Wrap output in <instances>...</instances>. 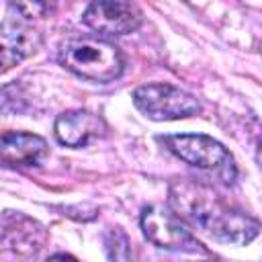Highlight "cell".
<instances>
[{
	"label": "cell",
	"mask_w": 262,
	"mask_h": 262,
	"mask_svg": "<svg viewBox=\"0 0 262 262\" xmlns=\"http://www.w3.org/2000/svg\"><path fill=\"white\" fill-rule=\"evenodd\" d=\"M47 262H78L74 256H70V254H53Z\"/></svg>",
	"instance_id": "cell-13"
},
{
	"label": "cell",
	"mask_w": 262,
	"mask_h": 262,
	"mask_svg": "<svg viewBox=\"0 0 262 262\" xmlns=\"http://www.w3.org/2000/svg\"><path fill=\"white\" fill-rule=\"evenodd\" d=\"M141 231L158 248L182 252V254H207V248L192 235L188 225L174 215L172 209L151 205L145 207L141 213Z\"/></svg>",
	"instance_id": "cell-4"
},
{
	"label": "cell",
	"mask_w": 262,
	"mask_h": 262,
	"mask_svg": "<svg viewBox=\"0 0 262 262\" xmlns=\"http://www.w3.org/2000/svg\"><path fill=\"white\" fill-rule=\"evenodd\" d=\"M168 205L184 223L221 244L246 246L260 231L258 219L227 205L211 186L199 180H172L168 186Z\"/></svg>",
	"instance_id": "cell-1"
},
{
	"label": "cell",
	"mask_w": 262,
	"mask_h": 262,
	"mask_svg": "<svg viewBox=\"0 0 262 262\" xmlns=\"http://www.w3.org/2000/svg\"><path fill=\"white\" fill-rule=\"evenodd\" d=\"M133 102L145 117L154 121L186 119L201 111V102L196 100V96L164 82L139 86L133 92Z\"/></svg>",
	"instance_id": "cell-5"
},
{
	"label": "cell",
	"mask_w": 262,
	"mask_h": 262,
	"mask_svg": "<svg viewBox=\"0 0 262 262\" xmlns=\"http://www.w3.org/2000/svg\"><path fill=\"white\" fill-rule=\"evenodd\" d=\"M18 12H23V18H33V16H43V12L49 10V4H14Z\"/></svg>",
	"instance_id": "cell-12"
},
{
	"label": "cell",
	"mask_w": 262,
	"mask_h": 262,
	"mask_svg": "<svg viewBox=\"0 0 262 262\" xmlns=\"http://www.w3.org/2000/svg\"><path fill=\"white\" fill-rule=\"evenodd\" d=\"M59 63L90 82H111L123 72V55L117 45L98 37L70 39L59 49Z\"/></svg>",
	"instance_id": "cell-2"
},
{
	"label": "cell",
	"mask_w": 262,
	"mask_h": 262,
	"mask_svg": "<svg viewBox=\"0 0 262 262\" xmlns=\"http://www.w3.org/2000/svg\"><path fill=\"white\" fill-rule=\"evenodd\" d=\"M82 20L88 29L100 35H127L139 29L141 10L131 2H92L82 14Z\"/></svg>",
	"instance_id": "cell-6"
},
{
	"label": "cell",
	"mask_w": 262,
	"mask_h": 262,
	"mask_svg": "<svg viewBox=\"0 0 262 262\" xmlns=\"http://www.w3.org/2000/svg\"><path fill=\"white\" fill-rule=\"evenodd\" d=\"M106 131L102 117L90 111H68L55 121V137L61 145L82 147L92 139H98Z\"/></svg>",
	"instance_id": "cell-8"
},
{
	"label": "cell",
	"mask_w": 262,
	"mask_h": 262,
	"mask_svg": "<svg viewBox=\"0 0 262 262\" xmlns=\"http://www.w3.org/2000/svg\"><path fill=\"white\" fill-rule=\"evenodd\" d=\"M0 237L12 250H16L20 254H31V252H37L45 244L47 233H45L43 225H39L35 219H31L18 211L16 213L6 211L0 217Z\"/></svg>",
	"instance_id": "cell-9"
},
{
	"label": "cell",
	"mask_w": 262,
	"mask_h": 262,
	"mask_svg": "<svg viewBox=\"0 0 262 262\" xmlns=\"http://www.w3.org/2000/svg\"><path fill=\"white\" fill-rule=\"evenodd\" d=\"M41 47V33L25 18L0 23V74L12 70Z\"/></svg>",
	"instance_id": "cell-7"
},
{
	"label": "cell",
	"mask_w": 262,
	"mask_h": 262,
	"mask_svg": "<svg viewBox=\"0 0 262 262\" xmlns=\"http://www.w3.org/2000/svg\"><path fill=\"white\" fill-rule=\"evenodd\" d=\"M104 248H106V254H108V262H137L129 237L119 227H113V229L106 231Z\"/></svg>",
	"instance_id": "cell-11"
},
{
	"label": "cell",
	"mask_w": 262,
	"mask_h": 262,
	"mask_svg": "<svg viewBox=\"0 0 262 262\" xmlns=\"http://www.w3.org/2000/svg\"><path fill=\"white\" fill-rule=\"evenodd\" d=\"M47 154L43 137L25 131H6L0 135V164L35 166Z\"/></svg>",
	"instance_id": "cell-10"
},
{
	"label": "cell",
	"mask_w": 262,
	"mask_h": 262,
	"mask_svg": "<svg viewBox=\"0 0 262 262\" xmlns=\"http://www.w3.org/2000/svg\"><path fill=\"white\" fill-rule=\"evenodd\" d=\"M160 141L166 145L168 151H172L182 162L217 174L223 182H233L235 178V164L231 154L219 143L217 139L201 133H180V135H164Z\"/></svg>",
	"instance_id": "cell-3"
}]
</instances>
